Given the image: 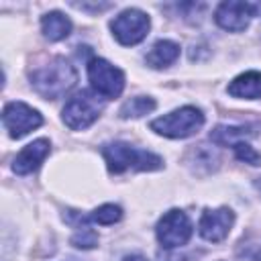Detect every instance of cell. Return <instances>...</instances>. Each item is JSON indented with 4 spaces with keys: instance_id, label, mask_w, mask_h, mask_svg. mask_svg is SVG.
Returning <instances> with one entry per match:
<instances>
[{
    "instance_id": "obj_1",
    "label": "cell",
    "mask_w": 261,
    "mask_h": 261,
    "mask_svg": "<svg viewBox=\"0 0 261 261\" xmlns=\"http://www.w3.org/2000/svg\"><path fill=\"white\" fill-rule=\"evenodd\" d=\"M29 77L37 94H41L43 98L55 100L67 94L75 86L77 71L65 57H53L45 65L35 67L29 73Z\"/></svg>"
},
{
    "instance_id": "obj_2",
    "label": "cell",
    "mask_w": 261,
    "mask_h": 261,
    "mask_svg": "<svg viewBox=\"0 0 261 261\" xmlns=\"http://www.w3.org/2000/svg\"><path fill=\"white\" fill-rule=\"evenodd\" d=\"M102 155L106 159L108 171L110 173H122L126 169H137V171H155L163 167V159L151 151L133 147L128 143L116 141L108 143L102 147Z\"/></svg>"
},
{
    "instance_id": "obj_3",
    "label": "cell",
    "mask_w": 261,
    "mask_h": 261,
    "mask_svg": "<svg viewBox=\"0 0 261 261\" xmlns=\"http://www.w3.org/2000/svg\"><path fill=\"white\" fill-rule=\"evenodd\" d=\"M204 124V114L196 106H184L169 114H163L161 118H155L151 122V128L157 135L169 137V139H186L196 135Z\"/></svg>"
},
{
    "instance_id": "obj_4",
    "label": "cell",
    "mask_w": 261,
    "mask_h": 261,
    "mask_svg": "<svg viewBox=\"0 0 261 261\" xmlns=\"http://www.w3.org/2000/svg\"><path fill=\"white\" fill-rule=\"evenodd\" d=\"M102 102L98 94H92L90 90H82L75 96H71L63 106V122L71 130H82L94 124L102 112Z\"/></svg>"
},
{
    "instance_id": "obj_5",
    "label": "cell",
    "mask_w": 261,
    "mask_h": 261,
    "mask_svg": "<svg viewBox=\"0 0 261 261\" xmlns=\"http://www.w3.org/2000/svg\"><path fill=\"white\" fill-rule=\"evenodd\" d=\"M192 222L188 218V214L184 210H169L165 212L159 222H157V228H155V234H157V241L161 243L163 249H177V247H184L190 239H192Z\"/></svg>"
},
{
    "instance_id": "obj_6",
    "label": "cell",
    "mask_w": 261,
    "mask_h": 261,
    "mask_svg": "<svg viewBox=\"0 0 261 261\" xmlns=\"http://www.w3.org/2000/svg\"><path fill=\"white\" fill-rule=\"evenodd\" d=\"M88 77L102 98H118L124 90V73L102 57H92L88 61Z\"/></svg>"
},
{
    "instance_id": "obj_7",
    "label": "cell",
    "mask_w": 261,
    "mask_h": 261,
    "mask_svg": "<svg viewBox=\"0 0 261 261\" xmlns=\"http://www.w3.org/2000/svg\"><path fill=\"white\" fill-rule=\"evenodd\" d=\"M149 27H151L149 16L139 8H126L110 22L112 35L116 37V41L120 45H137V43H141L147 37Z\"/></svg>"
},
{
    "instance_id": "obj_8",
    "label": "cell",
    "mask_w": 261,
    "mask_h": 261,
    "mask_svg": "<svg viewBox=\"0 0 261 261\" xmlns=\"http://www.w3.org/2000/svg\"><path fill=\"white\" fill-rule=\"evenodd\" d=\"M2 122L12 139H20L27 133L43 124V116L24 102H10L2 110Z\"/></svg>"
},
{
    "instance_id": "obj_9",
    "label": "cell",
    "mask_w": 261,
    "mask_h": 261,
    "mask_svg": "<svg viewBox=\"0 0 261 261\" xmlns=\"http://www.w3.org/2000/svg\"><path fill=\"white\" fill-rule=\"evenodd\" d=\"M253 16H255V4L253 2H237V0L220 2L214 12L216 24L230 33L245 31Z\"/></svg>"
},
{
    "instance_id": "obj_10",
    "label": "cell",
    "mask_w": 261,
    "mask_h": 261,
    "mask_svg": "<svg viewBox=\"0 0 261 261\" xmlns=\"http://www.w3.org/2000/svg\"><path fill=\"white\" fill-rule=\"evenodd\" d=\"M234 224V214L230 208H216V210H204L198 222V232L202 239L210 243H220L226 239Z\"/></svg>"
},
{
    "instance_id": "obj_11",
    "label": "cell",
    "mask_w": 261,
    "mask_h": 261,
    "mask_svg": "<svg viewBox=\"0 0 261 261\" xmlns=\"http://www.w3.org/2000/svg\"><path fill=\"white\" fill-rule=\"evenodd\" d=\"M51 145L47 139H37L33 143H29L12 161V171L18 175H27L33 173L35 169H39V165L43 163V159L49 155Z\"/></svg>"
},
{
    "instance_id": "obj_12",
    "label": "cell",
    "mask_w": 261,
    "mask_h": 261,
    "mask_svg": "<svg viewBox=\"0 0 261 261\" xmlns=\"http://www.w3.org/2000/svg\"><path fill=\"white\" fill-rule=\"evenodd\" d=\"M228 94L234 98H245V100L261 98V73L259 71H245V73L237 75L228 84Z\"/></svg>"
},
{
    "instance_id": "obj_13",
    "label": "cell",
    "mask_w": 261,
    "mask_h": 261,
    "mask_svg": "<svg viewBox=\"0 0 261 261\" xmlns=\"http://www.w3.org/2000/svg\"><path fill=\"white\" fill-rule=\"evenodd\" d=\"M177 57H179V45L173 41L161 39L149 49V53L145 55V61H147V65H151L155 69H161V67L171 65Z\"/></svg>"
},
{
    "instance_id": "obj_14",
    "label": "cell",
    "mask_w": 261,
    "mask_h": 261,
    "mask_svg": "<svg viewBox=\"0 0 261 261\" xmlns=\"http://www.w3.org/2000/svg\"><path fill=\"white\" fill-rule=\"evenodd\" d=\"M251 137H255V130L251 126H234V124H218L210 133L212 143H216L220 147H232L239 141H245Z\"/></svg>"
},
{
    "instance_id": "obj_15",
    "label": "cell",
    "mask_w": 261,
    "mask_h": 261,
    "mask_svg": "<svg viewBox=\"0 0 261 261\" xmlns=\"http://www.w3.org/2000/svg\"><path fill=\"white\" fill-rule=\"evenodd\" d=\"M41 29L49 41H63L71 33V20L65 14L53 10L41 18Z\"/></svg>"
},
{
    "instance_id": "obj_16",
    "label": "cell",
    "mask_w": 261,
    "mask_h": 261,
    "mask_svg": "<svg viewBox=\"0 0 261 261\" xmlns=\"http://www.w3.org/2000/svg\"><path fill=\"white\" fill-rule=\"evenodd\" d=\"M153 108H155V100L153 98H149V96H137V98L126 100L120 106L118 114H120V118H139L143 114H149Z\"/></svg>"
},
{
    "instance_id": "obj_17",
    "label": "cell",
    "mask_w": 261,
    "mask_h": 261,
    "mask_svg": "<svg viewBox=\"0 0 261 261\" xmlns=\"http://www.w3.org/2000/svg\"><path fill=\"white\" fill-rule=\"evenodd\" d=\"M122 218V210L116 204H102L92 214L86 216V222H98V224H114Z\"/></svg>"
},
{
    "instance_id": "obj_18",
    "label": "cell",
    "mask_w": 261,
    "mask_h": 261,
    "mask_svg": "<svg viewBox=\"0 0 261 261\" xmlns=\"http://www.w3.org/2000/svg\"><path fill=\"white\" fill-rule=\"evenodd\" d=\"M71 245L77 247V249H94L98 245V234H96V230H92L88 226H82L71 237Z\"/></svg>"
},
{
    "instance_id": "obj_19",
    "label": "cell",
    "mask_w": 261,
    "mask_h": 261,
    "mask_svg": "<svg viewBox=\"0 0 261 261\" xmlns=\"http://www.w3.org/2000/svg\"><path fill=\"white\" fill-rule=\"evenodd\" d=\"M232 149H234L237 159H241V161H245V163H249V165H261V155H259L249 143L239 141L237 145H232Z\"/></svg>"
},
{
    "instance_id": "obj_20",
    "label": "cell",
    "mask_w": 261,
    "mask_h": 261,
    "mask_svg": "<svg viewBox=\"0 0 261 261\" xmlns=\"http://www.w3.org/2000/svg\"><path fill=\"white\" fill-rule=\"evenodd\" d=\"M122 261H149V259L143 257V255H126Z\"/></svg>"
},
{
    "instance_id": "obj_21",
    "label": "cell",
    "mask_w": 261,
    "mask_h": 261,
    "mask_svg": "<svg viewBox=\"0 0 261 261\" xmlns=\"http://www.w3.org/2000/svg\"><path fill=\"white\" fill-rule=\"evenodd\" d=\"M255 259H257V261H261V249H259V251L255 253Z\"/></svg>"
},
{
    "instance_id": "obj_22",
    "label": "cell",
    "mask_w": 261,
    "mask_h": 261,
    "mask_svg": "<svg viewBox=\"0 0 261 261\" xmlns=\"http://www.w3.org/2000/svg\"><path fill=\"white\" fill-rule=\"evenodd\" d=\"M257 188H259V190H261V181H257Z\"/></svg>"
}]
</instances>
